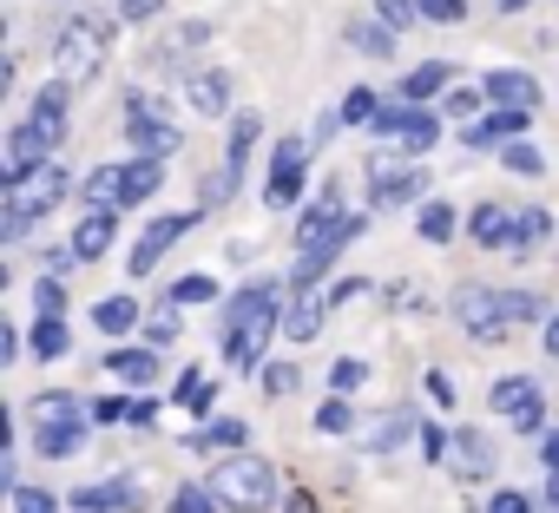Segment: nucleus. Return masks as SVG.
<instances>
[{
	"label": "nucleus",
	"mask_w": 559,
	"mask_h": 513,
	"mask_svg": "<svg viewBox=\"0 0 559 513\" xmlns=\"http://www.w3.org/2000/svg\"><path fill=\"white\" fill-rule=\"evenodd\" d=\"M276 330V284H250L224 303V362L230 369H263V343Z\"/></svg>",
	"instance_id": "obj_1"
},
{
	"label": "nucleus",
	"mask_w": 559,
	"mask_h": 513,
	"mask_svg": "<svg viewBox=\"0 0 559 513\" xmlns=\"http://www.w3.org/2000/svg\"><path fill=\"white\" fill-rule=\"evenodd\" d=\"M211 493H217V506L257 513V506L276 500V467H270L263 454H230V461L211 467Z\"/></svg>",
	"instance_id": "obj_2"
},
{
	"label": "nucleus",
	"mask_w": 559,
	"mask_h": 513,
	"mask_svg": "<svg viewBox=\"0 0 559 513\" xmlns=\"http://www.w3.org/2000/svg\"><path fill=\"white\" fill-rule=\"evenodd\" d=\"M106 40H112V27L73 21V27L53 40V80H60V86H86V80L106 67Z\"/></svg>",
	"instance_id": "obj_3"
},
{
	"label": "nucleus",
	"mask_w": 559,
	"mask_h": 513,
	"mask_svg": "<svg viewBox=\"0 0 559 513\" xmlns=\"http://www.w3.org/2000/svg\"><path fill=\"white\" fill-rule=\"evenodd\" d=\"M34 415H40V428H34V448L47 454V461H67V454H80V441H86V421H80V402L73 395H40L34 402Z\"/></svg>",
	"instance_id": "obj_4"
},
{
	"label": "nucleus",
	"mask_w": 559,
	"mask_h": 513,
	"mask_svg": "<svg viewBox=\"0 0 559 513\" xmlns=\"http://www.w3.org/2000/svg\"><path fill=\"white\" fill-rule=\"evenodd\" d=\"M448 310H454V323H461L467 336H480V343H493V336L513 330V317H507V290H487V284H461Z\"/></svg>",
	"instance_id": "obj_5"
},
{
	"label": "nucleus",
	"mask_w": 559,
	"mask_h": 513,
	"mask_svg": "<svg viewBox=\"0 0 559 513\" xmlns=\"http://www.w3.org/2000/svg\"><path fill=\"white\" fill-rule=\"evenodd\" d=\"M310 152H317L310 132L276 145V158H270V184H263V204H276V211H290V204H297V191H304V158H310Z\"/></svg>",
	"instance_id": "obj_6"
},
{
	"label": "nucleus",
	"mask_w": 559,
	"mask_h": 513,
	"mask_svg": "<svg viewBox=\"0 0 559 513\" xmlns=\"http://www.w3.org/2000/svg\"><path fill=\"white\" fill-rule=\"evenodd\" d=\"M362 230H369V217H343L330 237L304 243V256H297V271H290V277H297V284H317V277H330V264H336V256H343V250H349Z\"/></svg>",
	"instance_id": "obj_7"
},
{
	"label": "nucleus",
	"mask_w": 559,
	"mask_h": 513,
	"mask_svg": "<svg viewBox=\"0 0 559 513\" xmlns=\"http://www.w3.org/2000/svg\"><path fill=\"white\" fill-rule=\"evenodd\" d=\"M47 145H53V132H47L40 119L14 126V139H8V191H14V184H27V178L47 165Z\"/></svg>",
	"instance_id": "obj_8"
},
{
	"label": "nucleus",
	"mask_w": 559,
	"mask_h": 513,
	"mask_svg": "<svg viewBox=\"0 0 559 513\" xmlns=\"http://www.w3.org/2000/svg\"><path fill=\"white\" fill-rule=\"evenodd\" d=\"M185 230H191V211L152 217V224H145V237H139V243H132V256H126V271H132V277H145V271L158 264V256H165V250H171V243H178Z\"/></svg>",
	"instance_id": "obj_9"
},
{
	"label": "nucleus",
	"mask_w": 559,
	"mask_h": 513,
	"mask_svg": "<svg viewBox=\"0 0 559 513\" xmlns=\"http://www.w3.org/2000/svg\"><path fill=\"white\" fill-rule=\"evenodd\" d=\"M178 139H185V132H178L171 119H158L145 99H132V145H139V152H152V158H171V152H178Z\"/></svg>",
	"instance_id": "obj_10"
},
{
	"label": "nucleus",
	"mask_w": 559,
	"mask_h": 513,
	"mask_svg": "<svg viewBox=\"0 0 559 513\" xmlns=\"http://www.w3.org/2000/svg\"><path fill=\"white\" fill-rule=\"evenodd\" d=\"M421 191H428L421 171H369V211H395V204H408Z\"/></svg>",
	"instance_id": "obj_11"
},
{
	"label": "nucleus",
	"mask_w": 559,
	"mask_h": 513,
	"mask_svg": "<svg viewBox=\"0 0 559 513\" xmlns=\"http://www.w3.org/2000/svg\"><path fill=\"white\" fill-rule=\"evenodd\" d=\"M526 106H500L493 119H480V126H467V152H493V145H507L513 132H526Z\"/></svg>",
	"instance_id": "obj_12"
},
{
	"label": "nucleus",
	"mask_w": 559,
	"mask_h": 513,
	"mask_svg": "<svg viewBox=\"0 0 559 513\" xmlns=\"http://www.w3.org/2000/svg\"><path fill=\"white\" fill-rule=\"evenodd\" d=\"M467 230H474V243H487V250H513V243H520V217H507L500 204H474Z\"/></svg>",
	"instance_id": "obj_13"
},
{
	"label": "nucleus",
	"mask_w": 559,
	"mask_h": 513,
	"mask_svg": "<svg viewBox=\"0 0 559 513\" xmlns=\"http://www.w3.org/2000/svg\"><path fill=\"white\" fill-rule=\"evenodd\" d=\"M323 317H330V297H317V284H304V297H297L290 317H284V336H290V343H317Z\"/></svg>",
	"instance_id": "obj_14"
},
{
	"label": "nucleus",
	"mask_w": 559,
	"mask_h": 513,
	"mask_svg": "<svg viewBox=\"0 0 559 513\" xmlns=\"http://www.w3.org/2000/svg\"><path fill=\"white\" fill-rule=\"evenodd\" d=\"M119 204H99L80 230H73V250H80V264H93V256H106V243L119 237V217H112Z\"/></svg>",
	"instance_id": "obj_15"
},
{
	"label": "nucleus",
	"mask_w": 559,
	"mask_h": 513,
	"mask_svg": "<svg viewBox=\"0 0 559 513\" xmlns=\"http://www.w3.org/2000/svg\"><path fill=\"white\" fill-rule=\"evenodd\" d=\"M487 99L493 106H539V80L533 73H513V67H500V73H487Z\"/></svg>",
	"instance_id": "obj_16"
},
{
	"label": "nucleus",
	"mask_w": 559,
	"mask_h": 513,
	"mask_svg": "<svg viewBox=\"0 0 559 513\" xmlns=\"http://www.w3.org/2000/svg\"><path fill=\"white\" fill-rule=\"evenodd\" d=\"M454 474H461V480H487V474H493V441L474 434V428H461V434H454Z\"/></svg>",
	"instance_id": "obj_17"
},
{
	"label": "nucleus",
	"mask_w": 559,
	"mask_h": 513,
	"mask_svg": "<svg viewBox=\"0 0 559 513\" xmlns=\"http://www.w3.org/2000/svg\"><path fill=\"white\" fill-rule=\"evenodd\" d=\"M158 184H165V158L139 152V158L126 165V191H119V204H145V198H152Z\"/></svg>",
	"instance_id": "obj_18"
},
{
	"label": "nucleus",
	"mask_w": 559,
	"mask_h": 513,
	"mask_svg": "<svg viewBox=\"0 0 559 513\" xmlns=\"http://www.w3.org/2000/svg\"><path fill=\"white\" fill-rule=\"evenodd\" d=\"M336 224H343V198H336V184H330V191L297 217V243H317V237H330Z\"/></svg>",
	"instance_id": "obj_19"
},
{
	"label": "nucleus",
	"mask_w": 559,
	"mask_h": 513,
	"mask_svg": "<svg viewBox=\"0 0 559 513\" xmlns=\"http://www.w3.org/2000/svg\"><path fill=\"white\" fill-rule=\"evenodd\" d=\"M408 434H421V415H415V408H395V415H382V421L369 428V454H395Z\"/></svg>",
	"instance_id": "obj_20"
},
{
	"label": "nucleus",
	"mask_w": 559,
	"mask_h": 513,
	"mask_svg": "<svg viewBox=\"0 0 559 513\" xmlns=\"http://www.w3.org/2000/svg\"><path fill=\"white\" fill-rule=\"evenodd\" d=\"M493 408L513 421V415H526V408H539V382L533 375H500L493 382Z\"/></svg>",
	"instance_id": "obj_21"
},
{
	"label": "nucleus",
	"mask_w": 559,
	"mask_h": 513,
	"mask_svg": "<svg viewBox=\"0 0 559 513\" xmlns=\"http://www.w3.org/2000/svg\"><path fill=\"white\" fill-rule=\"evenodd\" d=\"M73 506L80 513H119V506H132V480H93L73 493Z\"/></svg>",
	"instance_id": "obj_22"
},
{
	"label": "nucleus",
	"mask_w": 559,
	"mask_h": 513,
	"mask_svg": "<svg viewBox=\"0 0 559 513\" xmlns=\"http://www.w3.org/2000/svg\"><path fill=\"white\" fill-rule=\"evenodd\" d=\"M448 80H454V67H448V60H421V67L402 80V99H408V106H421V99H435Z\"/></svg>",
	"instance_id": "obj_23"
},
{
	"label": "nucleus",
	"mask_w": 559,
	"mask_h": 513,
	"mask_svg": "<svg viewBox=\"0 0 559 513\" xmlns=\"http://www.w3.org/2000/svg\"><path fill=\"white\" fill-rule=\"evenodd\" d=\"M119 191H126V165H99V171H86V184H80V198L99 211V204H119Z\"/></svg>",
	"instance_id": "obj_24"
},
{
	"label": "nucleus",
	"mask_w": 559,
	"mask_h": 513,
	"mask_svg": "<svg viewBox=\"0 0 559 513\" xmlns=\"http://www.w3.org/2000/svg\"><path fill=\"white\" fill-rule=\"evenodd\" d=\"M106 369H119L126 382H152L158 375V343L152 349H106Z\"/></svg>",
	"instance_id": "obj_25"
},
{
	"label": "nucleus",
	"mask_w": 559,
	"mask_h": 513,
	"mask_svg": "<svg viewBox=\"0 0 559 513\" xmlns=\"http://www.w3.org/2000/svg\"><path fill=\"white\" fill-rule=\"evenodd\" d=\"M191 106L198 112H224L230 106V80L224 73H191Z\"/></svg>",
	"instance_id": "obj_26"
},
{
	"label": "nucleus",
	"mask_w": 559,
	"mask_h": 513,
	"mask_svg": "<svg viewBox=\"0 0 559 513\" xmlns=\"http://www.w3.org/2000/svg\"><path fill=\"white\" fill-rule=\"evenodd\" d=\"M93 323H99V336H126V330L139 323V303H132V297H106V303L93 310Z\"/></svg>",
	"instance_id": "obj_27"
},
{
	"label": "nucleus",
	"mask_w": 559,
	"mask_h": 513,
	"mask_svg": "<svg viewBox=\"0 0 559 513\" xmlns=\"http://www.w3.org/2000/svg\"><path fill=\"white\" fill-rule=\"evenodd\" d=\"M349 47L369 53V60H389V53H395V27H369V21H356V27H349Z\"/></svg>",
	"instance_id": "obj_28"
},
{
	"label": "nucleus",
	"mask_w": 559,
	"mask_h": 513,
	"mask_svg": "<svg viewBox=\"0 0 559 513\" xmlns=\"http://www.w3.org/2000/svg\"><path fill=\"white\" fill-rule=\"evenodd\" d=\"M67 349H73V343H67V323H60V317H40V330H34V356H40V362H60Z\"/></svg>",
	"instance_id": "obj_29"
},
{
	"label": "nucleus",
	"mask_w": 559,
	"mask_h": 513,
	"mask_svg": "<svg viewBox=\"0 0 559 513\" xmlns=\"http://www.w3.org/2000/svg\"><path fill=\"white\" fill-rule=\"evenodd\" d=\"M67 93H73V86H60V80H53V86L40 93V106H34V119H40L53 139H60V126H67Z\"/></svg>",
	"instance_id": "obj_30"
},
{
	"label": "nucleus",
	"mask_w": 559,
	"mask_h": 513,
	"mask_svg": "<svg viewBox=\"0 0 559 513\" xmlns=\"http://www.w3.org/2000/svg\"><path fill=\"white\" fill-rule=\"evenodd\" d=\"M435 139H441V119H435V112H415V119L402 126V145H408V152H428Z\"/></svg>",
	"instance_id": "obj_31"
},
{
	"label": "nucleus",
	"mask_w": 559,
	"mask_h": 513,
	"mask_svg": "<svg viewBox=\"0 0 559 513\" xmlns=\"http://www.w3.org/2000/svg\"><path fill=\"white\" fill-rule=\"evenodd\" d=\"M421 237L428 243H448L454 237V211L448 204H421Z\"/></svg>",
	"instance_id": "obj_32"
},
{
	"label": "nucleus",
	"mask_w": 559,
	"mask_h": 513,
	"mask_svg": "<svg viewBox=\"0 0 559 513\" xmlns=\"http://www.w3.org/2000/svg\"><path fill=\"white\" fill-rule=\"evenodd\" d=\"M211 297H217V284H211V277H178V284H171V303H178V310L211 303Z\"/></svg>",
	"instance_id": "obj_33"
},
{
	"label": "nucleus",
	"mask_w": 559,
	"mask_h": 513,
	"mask_svg": "<svg viewBox=\"0 0 559 513\" xmlns=\"http://www.w3.org/2000/svg\"><path fill=\"white\" fill-rule=\"evenodd\" d=\"M211 500H217L211 480H204V487H178V493H171V513H217Z\"/></svg>",
	"instance_id": "obj_34"
},
{
	"label": "nucleus",
	"mask_w": 559,
	"mask_h": 513,
	"mask_svg": "<svg viewBox=\"0 0 559 513\" xmlns=\"http://www.w3.org/2000/svg\"><path fill=\"white\" fill-rule=\"evenodd\" d=\"M500 158H507V171H520V178H539V165H546L533 145H500Z\"/></svg>",
	"instance_id": "obj_35"
},
{
	"label": "nucleus",
	"mask_w": 559,
	"mask_h": 513,
	"mask_svg": "<svg viewBox=\"0 0 559 513\" xmlns=\"http://www.w3.org/2000/svg\"><path fill=\"white\" fill-rule=\"evenodd\" d=\"M34 303H40V317H60V310H67V290H60V277H53V271L34 284Z\"/></svg>",
	"instance_id": "obj_36"
},
{
	"label": "nucleus",
	"mask_w": 559,
	"mask_h": 513,
	"mask_svg": "<svg viewBox=\"0 0 559 513\" xmlns=\"http://www.w3.org/2000/svg\"><path fill=\"white\" fill-rule=\"evenodd\" d=\"M507 317H513V323H539V317H546V303H539L533 290H507Z\"/></svg>",
	"instance_id": "obj_37"
},
{
	"label": "nucleus",
	"mask_w": 559,
	"mask_h": 513,
	"mask_svg": "<svg viewBox=\"0 0 559 513\" xmlns=\"http://www.w3.org/2000/svg\"><path fill=\"white\" fill-rule=\"evenodd\" d=\"M317 428H323V434H349V428H356L349 402H323V408H317Z\"/></svg>",
	"instance_id": "obj_38"
},
{
	"label": "nucleus",
	"mask_w": 559,
	"mask_h": 513,
	"mask_svg": "<svg viewBox=\"0 0 559 513\" xmlns=\"http://www.w3.org/2000/svg\"><path fill=\"white\" fill-rule=\"evenodd\" d=\"M14 513H60V500L40 487H14Z\"/></svg>",
	"instance_id": "obj_39"
},
{
	"label": "nucleus",
	"mask_w": 559,
	"mask_h": 513,
	"mask_svg": "<svg viewBox=\"0 0 559 513\" xmlns=\"http://www.w3.org/2000/svg\"><path fill=\"white\" fill-rule=\"evenodd\" d=\"M257 375H263V389H270V395H290V389L304 382V375H297L290 362H270V369H257Z\"/></svg>",
	"instance_id": "obj_40"
},
{
	"label": "nucleus",
	"mask_w": 559,
	"mask_h": 513,
	"mask_svg": "<svg viewBox=\"0 0 559 513\" xmlns=\"http://www.w3.org/2000/svg\"><path fill=\"white\" fill-rule=\"evenodd\" d=\"M376 112H382V106H376V93H369V86L343 99V119H349V126H362V119H376Z\"/></svg>",
	"instance_id": "obj_41"
},
{
	"label": "nucleus",
	"mask_w": 559,
	"mask_h": 513,
	"mask_svg": "<svg viewBox=\"0 0 559 513\" xmlns=\"http://www.w3.org/2000/svg\"><path fill=\"white\" fill-rule=\"evenodd\" d=\"M376 8H382V21H389V27H408V21L421 14V0H376Z\"/></svg>",
	"instance_id": "obj_42"
},
{
	"label": "nucleus",
	"mask_w": 559,
	"mask_h": 513,
	"mask_svg": "<svg viewBox=\"0 0 559 513\" xmlns=\"http://www.w3.org/2000/svg\"><path fill=\"white\" fill-rule=\"evenodd\" d=\"M539 237H546V211H520V243L513 250H533Z\"/></svg>",
	"instance_id": "obj_43"
},
{
	"label": "nucleus",
	"mask_w": 559,
	"mask_h": 513,
	"mask_svg": "<svg viewBox=\"0 0 559 513\" xmlns=\"http://www.w3.org/2000/svg\"><path fill=\"white\" fill-rule=\"evenodd\" d=\"M428 21H467V0H421Z\"/></svg>",
	"instance_id": "obj_44"
},
{
	"label": "nucleus",
	"mask_w": 559,
	"mask_h": 513,
	"mask_svg": "<svg viewBox=\"0 0 559 513\" xmlns=\"http://www.w3.org/2000/svg\"><path fill=\"white\" fill-rule=\"evenodd\" d=\"M145 336H152V343H171V336H178V303H171V310H158V317L145 323Z\"/></svg>",
	"instance_id": "obj_45"
},
{
	"label": "nucleus",
	"mask_w": 559,
	"mask_h": 513,
	"mask_svg": "<svg viewBox=\"0 0 559 513\" xmlns=\"http://www.w3.org/2000/svg\"><path fill=\"white\" fill-rule=\"evenodd\" d=\"M178 402H185V408L204 402V369H185V375H178Z\"/></svg>",
	"instance_id": "obj_46"
},
{
	"label": "nucleus",
	"mask_w": 559,
	"mask_h": 513,
	"mask_svg": "<svg viewBox=\"0 0 559 513\" xmlns=\"http://www.w3.org/2000/svg\"><path fill=\"white\" fill-rule=\"evenodd\" d=\"M204 434H211L217 448H237V441H243V421H230V415H217V421H211Z\"/></svg>",
	"instance_id": "obj_47"
},
{
	"label": "nucleus",
	"mask_w": 559,
	"mask_h": 513,
	"mask_svg": "<svg viewBox=\"0 0 559 513\" xmlns=\"http://www.w3.org/2000/svg\"><path fill=\"white\" fill-rule=\"evenodd\" d=\"M415 441H421V461H441V454L454 448V441H448L441 428H428V421H421V434H415Z\"/></svg>",
	"instance_id": "obj_48"
},
{
	"label": "nucleus",
	"mask_w": 559,
	"mask_h": 513,
	"mask_svg": "<svg viewBox=\"0 0 559 513\" xmlns=\"http://www.w3.org/2000/svg\"><path fill=\"white\" fill-rule=\"evenodd\" d=\"M362 375H369V369H362V362H356V356H349V362H336V369H330V382H336V389H362Z\"/></svg>",
	"instance_id": "obj_49"
},
{
	"label": "nucleus",
	"mask_w": 559,
	"mask_h": 513,
	"mask_svg": "<svg viewBox=\"0 0 559 513\" xmlns=\"http://www.w3.org/2000/svg\"><path fill=\"white\" fill-rule=\"evenodd\" d=\"M487 513H533V500H526V493H513V487H500Z\"/></svg>",
	"instance_id": "obj_50"
},
{
	"label": "nucleus",
	"mask_w": 559,
	"mask_h": 513,
	"mask_svg": "<svg viewBox=\"0 0 559 513\" xmlns=\"http://www.w3.org/2000/svg\"><path fill=\"white\" fill-rule=\"evenodd\" d=\"M132 415V402H119V395H106V402H93V421H126Z\"/></svg>",
	"instance_id": "obj_51"
},
{
	"label": "nucleus",
	"mask_w": 559,
	"mask_h": 513,
	"mask_svg": "<svg viewBox=\"0 0 559 513\" xmlns=\"http://www.w3.org/2000/svg\"><path fill=\"white\" fill-rule=\"evenodd\" d=\"M343 126V112H317V126H310V145H330V132Z\"/></svg>",
	"instance_id": "obj_52"
},
{
	"label": "nucleus",
	"mask_w": 559,
	"mask_h": 513,
	"mask_svg": "<svg viewBox=\"0 0 559 513\" xmlns=\"http://www.w3.org/2000/svg\"><path fill=\"white\" fill-rule=\"evenodd\" d=\"M441 112H448V119H474V93H448Z\"/></svg>",
	"instance_id": "obj_53"
},
{
	"label": "nucleus",
	"mask_w": 559,
	"mask_h": 513,
	"mask_svg": "<svg viewBox=\"0 0 559 513\" xmlns=\"http://www.w3.org/2000/svg\"><path fill=\"white\" fill-rule=\"evenodd\" d=\"M349 297H369V284H362V277H343V284L330 290V303H349Z\"/></svg>",
	"instance_id": "obj_54"
},
{
	"label": "nucleus",
	"mask_w": 559,
	"mask_h": 513,
	"mask_svg": "<svg viewBox=\"0 0 559 513\" xmlns=\"http://www.w3.org/2000/svg\"><path fill=\"white\" fill-rule=\"evenodd\" d=\"M119 14H126V21H152V14H158V0H119Z\"/></svg>",
	"instance_id": "obj_55"
},
{
	"label": "nucleus",
	"mask_w": 559,
	"mask_h": 513,
	"mask_svg": "<svg viewBox=\"0 0 559 513\" xmlns=\"http://www.w3.org/2000/svg\"><path fill=\"white\" fill-rule=\"evenodd\" d=\"M539 421H546V408H526V415H513V428H520V434H539Z\"/></svg>",
	"instance_id": "obj_56"
},
{
	"label": "nucleus",
	"mask_w": 559,
	"mask_h": 513,
	"mask_svg": "<svg viewBox=\"0 0 559 513\" xmlns=\"http://www.w3.org/2000/svg\"><path fill=\"white\" fill-rule=\"evenodd\" d=\"M539 461H546V467H559V428H546V441H539Z\"/></svg>",
	"instance_id": "obj_57"
},
{
	"label": "nucleus",
	"mask_w": 559,
	"mask_h": 513,
	"mask_svg": "<svg viewBox=\"0 0 559 513\" xmlns=\"http://www.w3.org/2000/svg\"><path fill=\"white\" fill-rule=\"evenodd\" d=\"M546 349H552V356H559V317H552V323H546Z\"/></svg>",
	"instance_id": "obj_58"
},
{
	"label": "nucleus",
	"mask_w": 559,
	"mask_h": 513,
	"mask_svg": "<svg viewBox=\"0 0 559 513\" xmlns=\"http://www.w3.org/2000/svg\"><path fill=\"white\" fill-rule=\"evenodd\" d=\"M290 513H317V506H310V500H304V493H290Z\"/></svg>",
	"instance_id": "obj_59"
},
{
	"label": "nucleus",
	"mask_w": 559,
	"mask_h": 513,
	"mask_svg": "<svg viewBox=\"0 0 559 513\" xmlns=\"http://www.w3.org/2000/svg\"><path fill=\"white\" fill-rule=\"evenodd\" d=\"M546 500H552V506H559V467H552V480H546Z\"/></svg>",
	"instance_id": "obj_60"
},
{
	"label": "nucleus",
	"mask_w": 559,
	"mask_h": 513,
	"mask_svg": "<svg viewBox=\"0 0 559 513\" xmlns=\"http://www.w3.org/2000/svg\"><path fill=\"white\" fill-rule=\"evenodd\" d=\"M493 8H500V14H520V8H526V0H493Z\"/></svg>",
	"instance_id": "obj_61"
}]
</instances>
